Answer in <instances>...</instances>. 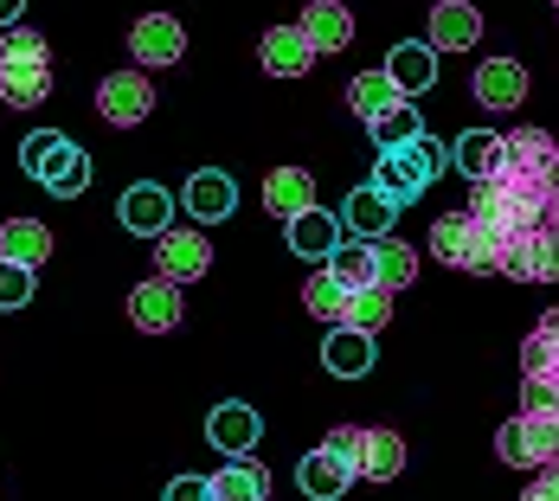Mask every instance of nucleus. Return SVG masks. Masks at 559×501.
<instances>
[{"instance_id":"7ed1b4c3","label":"nucleus","mask_w":559,"mask_h":501,"mask_svg":"<svg viewBox=\"0 0 559 501\" xmlns=\"http://www.w3.org/2000/svg\"><path fill=\"white\" fill-rule=\"evenodd\" d=\"M496 174L534 187V193H547V200H559V142L547 135V129H514V135H502V162H496Z\"/></svg>"},{"instance_id":"6e6552de","label":"nucleus","mask_w":559,"mask_h":501,"mask_svg":"<svg viewBox=\"0 0 559 501\" xmlns=\"http://www.w3.org/2000/svg\"><path fill=\"white\" fill-rule=\"evenodd\" d=\"M129 52H135V71H155V64H180L187 58V33L174 13H142L129 26Z\"/></svg>"},{"instance_id":"72a5a7b5","label":"nucleus","mask_w":559,"mask_h":501,"mask_svg":"<svg viewBox=\"0 0 559 501\" xmlns=\"http://www.w3.org/2000/svg\"><path fill=\"white\" fill-rule=\"evenodd\" d=\"M329 271H335L347 289H367V283H373V244H367V238H354V244H335Z\"/></svg>"},{"instance_id":"f704fd0d","label":"nucleus","mask_w":559,"mask_h":501,"mask_svg":"<svg viewBox=\"0 0 559 501\" xmlns=\"http://www.w3.org/2000/svg\"><path fill=\"white\" fill-rule=\"evenodd\" d=\"M64 148H71V135H58V129H33V135L20 142V167H26V174L39 180V174H46V167H52L58 155H64Z\"/></svg>"},{"instance_id":"f3484780","label":"nucleus","mask_w":559,"mask_h":501,"mask_svg":"<svg viewBox=\"0 0 559 501\" xmlns=\"http://www.w3.org/2000/svg\"><path fill=\"white\" fill-rule=\"evenodd\" d=\"M527 97V71H521V58H483L476 64V104H489V110H514Z\"/></svg>"},{"instance_id":"6ab92c4d","label":"nucleus","mask_w":559,"mask_h":501,"mask_svg":"<svg viewBox=\"0 0 559 501\" xmlns=\"http://www.w3.org/2000/svg\"><path fill=\"white\" fill-rule=\"evenodd\" d=\"M296 26H302V39H309L316 52H341V46L354 39V13H347L341 0H309Z\"/></svg>"},{"instance_id":"9b49d317","label":"nucleus","mask_w":559,"mask_h":501,"mask_svg":"<svg viewBox=\"0 0 559 501\" xmlns=\"http://www.w3.org/2000/svg\"><path fill=\"white\" fill-rule=\"evenodd\" d=\"M168 225H174V193L168 187L135 180V187L122 193V231H135V238H162Z\"/></svg>"},{"instance_id":"37998d69","label":"nucleus","mask_w":559,"mask_h":501,"mask_svg":"<svg viewBox=\"0 0 559 501\" xmlns=\"http://www.w3.org/2000/svg\"><path fill=\"white\" fill-rule=\"evenodd\" d=\"M554 7H559V0H554Z\"/></svg>"},{"instance_id":"58836bf2","label":"nucleus","mask_w":559,"mask_h":501,"mask_svg":"<svg viewBox=\"0 0 559 501\" xmlns=\"http://www.w3.org/2000/svg\"><path fill=\"white\" fill-rule=\"evenodd\" d=\"M521 501H559V463H547V469H534V489Z\"/></svg>"},{"instance_id":"e433bc0d","label":"nucleus","mask_w":559,"mask_h":501,"mask_svg":"<svg viewBox=\"0 0 559 501\" xmlns=\"http://www.w3.org/2000/svg\"><path fill=\"white\" fill-rule=\"evenodd\" d=\"M33 302V271L0 258V309H26Z\"/></svg>"},{"instance_id":"dca6fc26","label":"nucleus","mask_w":559,"mask_h":501,"mask_svg":"<svg viewBox=\"0 0 559 501\" xmlns=\"http://www.w3.org/2000/svg\"><path fill=\"white\" fill-rule=\"evenodd\" d=\"M283 225H289V251H296V258H309L316 271H322V264L335 258V244H341V219H329L322 206H309V213H296V219H283Z\"/></svg>"},{"instance_id":"b1692460","label":"nucleus","mask_w":559,"mask_h":501,"mask_svg":"<svg viewBox=\"0 0 559 501\" xmlns=\"http://www.w3.org/2000/svg\"><path fill=\"white\" fill-rule=\"evenodd\" d=\"M405 283H418V244H405V238H373V289H386L399 296Z\"/></svg>"},{"instance_id":"a19ab883","label":"nucleus","mask_w":559,"mask_h":501,"mask_svg":"<svg viewBox=\"0 0 559 501\" xmlns=\"http://www.w3.org/2000/svg\"><path fill=\"white\" fill-rule=\"evenodd\" d=\"M20 7L26 0H0V26H20Z\"/></svg>"},{"instance_id":"79ce46f5","label":"nucleus","mask_w":559,"mask_h":501,"mask_svg":"<svg viewBox=\"0 0 559 501\" xmlns=\"http://www.w3.org/2000/svg\"><path fill=\"white\" fill-rule=\"evenodd\" d=\"M547 225H554V231H559V200H554V213H547Z\"/></svg>"},{"instance_id":"393cba45","label":"nucleus","mask_w":559,"mask_h":501,"mask_svg":"<svg viewBox=\"0 0 559 501\" xmlns=\"http://www.w3.org/2000/svg\"><path fill=\"white\" fill-rule=\"evenodd\" d=\"M399 469H405V438H399V431H360V450H354V476L392 482Z\"/></svg>"},{"instance_id":"9d476101","label":"nucleus","mask_w":559,"mask_h":501,"mask_svg":"<svg viewBox=\"0 0 559 501\" xmlns=\"http://www.w3.org/2000/svg\"><path fill=\"white\" fill-rule=\"evenodd\" d=\"M206 438H213L219 456H251L258 438H264V418L245 398H225V405H213V418H206Z\"/></svg>"},{"instance_id":"a211bd4d","label":"nucleus","mask_w":559,"mask_h":501,"mask_svg":"<svg viewBox=\"0 0 559 501\" xmlns=\"http://www.w3.org/2000/svg\"><path fill=\"white\" fill-rule=\"evenodd\" d=\"M213 501H271V469L251 456H225L219 476H206Z\"/></svg>"},{"instance_id":"cd10ccee","label":"nucleus","mask_w":559,"mask_h":501,"mask_svg":"<svg viewBox=\"0 0 559 501\" xmlns=\"http://www.w3.org/2000/svg\"><path fill=\"white\" fill-rule=\"evenodd\" d=\"M450 162H456L463 180H489L496 162H502V135H496V129H469V135L450 142Z\"/></svg>"},{"instance_id":"4468645a","label":"nucleus","mask_w":559,"mask_h":501,"mask_svg":"<svg viewBox=\"0 0 559 501\" xmlns=\"http://www.w3.org/2000/svg\"><path fill=\"white\" fill-rule=\"evenodd\" d=\"M483 39V13L469 7V0H438L431 7V52H469Z\"/></svg>"},{"instance_id":"20e7f679","label":"nucleus","mask_w":559,"mask_h":501,"mask_svg":"<svg viewBox=\"0 0 559 501\" xmlns=\"http://www.w3.org/2000/svg\"><path fill=\"white\" fill-rule=\"evenodd\" d=\"M496 456L514 469H547L559 463V411H521L496 431Z\"/></svg>"},{"instance_id":"473e14b6","label":"nucleus","mask_w":559,"mask_h":501,"mask_svg":"<svg viewBox=\"0 0 559 501\" xmlns=\"http://www.w3.org/2000/svg\"><path fill=\"white\" fill-rule=\"evenodd\" d=\"M367 129H373V142H380V148H405L412 135H425V122H418V104H392V110H386V116H373Z\"/></svg>"},{"instance_id":"c9c22d12","label":"nucleus","mask_w":559,"mask_h":501,"mask_svg":"<svg viewBox=\"0 0 559 501\" xmlns=\"http://www.w3.org/2000/svg\"><path fill=\"white\" fill-rule=\"evenodd\" d=\"M0 64H52V52H46V39H39L33 26H7V39H0Z\"/></svg>"},{"instance_id":"ddd939ff","label":"nucleus","mask_w":559,"mask_h":501,"mask_svg":"<svg viewBox=\"0 0 559 501\" xmlns=\"http://www.w3.org/2000/svg\"><path fill=\"white\" fill-rule=\"evenodd\" d=\"M180 206H187L200 225H219V219H231V213H238V187H231V174H219V167H200V174L187 180Z\"/></svg>"},{"instance_id":"5701e85b","label":"nucleus","mask_w":559,"mask_h":501,"mask_svg":"<svg viewBox=\"0 0 559 501\" xmlns=\"http://www.w3.org/2000/svg\"><path fill=\"white\" fill-rule=\"evenodd\" d=\"M264 206H271L277 219L309 213V206H316V174H309V167H277V174H264Z\"/></svg>"},{"instance_id":"423d86ee","label":"nucleus","mask_w":559,"mask_h":501,"mask_svg":"<svg viewBox=\"0 0 559 501\" xmlns=\"http://www.w3.org/2000/svg\"><path fill=\"white\" fill-rule=\"evenodd\" d=\"M213 271V244H206V231H162L155 238V277L174 283V289H187V283H200Z\"/></svg>"},{"instance_id":"c85d7f7f","label":"nucleus","mask_w":559,"mask_h":501,"mask_svg":"<svg viewBox=\"0 0 559 501\" xmlns=\"http://www.w3.org/2000/svg\"><path fill=\"white\" fill-rule=\"evenodd\" d=\"M39 187H46L52 200H78V193L91 187V155H84V148L71 142V148H64V155H58V162L46 167V174H39Z\"/></svg>"},{"instance_id":"a878e982","label":"nucleus","mask_w":559,"mask_h":501,"mask_svg":"<svg viewBox=\"0 0 559 501\" xmlns=\"http://www.w3.org/2000/svg\"><path fill=\"white\" fill-rule=\"evenodd\" d=\"M0 258H7V264L39 271V264L52 258V231H46L39 219H7V225H0Z\"/></svg>"},{"instance_id":"2f4dec72","label":"nucleus","mask_w":559,"mask_h":501,"mask_svg":"<svg viewBox=\"0 0 559 501\" xmlns=\"http://www.w3.org/2000/svg\"><path fill=\"white\" fill-rule=\"evenodd\" d=\"M347 104H354V116H360V122H373V116H386L392 104H405V97L392 91L386 71H360V77L347 84Z\"/></svg>"},{"instance_id":"ea45409f","label":"nucleus","mask_w":559,"mask_h":501,"mask_svg":"<svg viewBox=\"0 0 559 501\" xmlns=\"http://www.w3.org/2000/svg\"><path fill=\"white\" fill-rule=\"evenodd\" d=\"M322 444L335 450V456H347V463H354V450H360V425H335V431H329Z\"/></svg>"},{"instance_id":"f8f14e48","label":"nucleus","mask_w":559,"mask_h":501,"mask_svg":"<svg viewBox=\"0 0 559 501\" xmlns=\"http://www.w3.org/2000/svg\"><path fill=\"white\" fill-rule=\"evenodd\" d=\"M347 482H354V463L335 456L329 444H316L302 463H296V489H302L309 501H341L347 496Z\"/></svg>"},{"instance_id":"aec40b11","label":"nucleus","mask_w":559,"mask_h":501,"mask_svg":"<svg viewBox=\"0 0 559 501\" xmlns=\"http://www.w3.org/2000/svg\"><path fill=\"white\" fill-rule=\"evenodd\" d=\"M258 58H264L271 77H302V71L316 64V46L302 39V26H271L264 46H258Z\"/></svg>"},{"instance_id":"f03ea898","label":"nucleus","mask_w":559,"mask_h":501,"mask_svg":"<svg viewBox=\"0 0 559 501\" xmlns=\"http://www.w3.org/2000/svg\"><path fill=\"white\" fill-rule=\"evenodd\" d=\"M521 411H559V309H547L521 347Z\"/></svg>"},{"instance_id":"1a4fd4ad","label":"nucleus","mask_w":559,"mask_h":501,"mask_svg":"<svg viewBox=\"0 0 559 501\" xmlns=\"http://www.w3.org/2000/svg\"><path fill=\"white\" fill-rule=\"evenodd\" d=\"M180 315H187V296H180L174 283L148 277V283L129 289V322H135L142 334H174L180 329Z\"/></svg>"},{"instance_id":"39448f33","label":"nucleus","mask_w":559,"mask_h":501,"mask_svg":"<svg viewBox=\"0 0 559 501\" xmlns=\"http://www.w3.org/2000/svg\"><path fill=\"white\" fill-rule=\"evenodd\" d=\"M431 251L444 258L450 271H496L502 264V244L469 219V213H444V219L431 225Z\"/></svg>"},{"instance_id":"412c9836","label":"nucleus","mask_w":559,"mask_h":501,"mask_svg":"<svg viewBox=\"0 0 559 501\" xmlns=\"http://www.w3.org/2000/svg\"><path fill=\"white\" fill-rule=\"evenodd\" d=\"M373 334H354V329H329V347H322V367L335 380H367L373 373Z\"/></svg>"},{"instance_id":"bb28decb","label":"nucleus","mask_w":559,"mask_h":501,"mask_svg":"<svg viewBox=\"0 0 559 501\" xmlns=\"http://www.w3.org/2000/svg\"><path fill=\"white\" fill-rule=\"evenodd\" d=\"M52 97V64H0V104L7 110H33Z\"/></svg>"},{"instance_id":"4c0bfd02","label":"nucleus","mask_w":559,"mask_h":501,"mask_svg":"<svg viewBox=\"0 0 559 501\" xmlns=\"http://www.w3.org/2000/svg\"><path fill=\"white\" fill-rule=\"evenodd\" d=\"M168 501H213V489H206V476H174Z\"/></svg>"},{"instance_id":"0eeeda50","label":"nucleus","mask_w":559,"mask_h":501,"mask_svg":"<svg viewBox=\"0 0 559 501\" xmlns=\"http://www.w3.org/2000/svg\"><path fill=\"white\" fill-rule=\"evenodd\" d=\"M97 110H104V122H116V129L148 122V110H155V84H148V71H110V77L97 84Z\"/></svg>"},{"instance_id":"c756f323","label":"nucleus","mask_w":559,"mask_h":501,"mask_svg":"<svg viewBox=\"0 0 559 501\" xmlns=\"http://www.w3.org/2000/svg\"><path fill=\"white\" fill-rule=\"evenodd\" d=\"M347 296H354V289H347V283H341L335 271H329V264H322V271L309 277V289H302V309H309L316 322L341 329V309H347Z\"/></svg>"},{"instance_id":"f257e3e1","label":"nucleus","mask_w":559,"mask_h":501,"mask_svg":"<svg viewBox=\"0 0 559 501\" xmlns=\"http://www.w3.org/2000/svg\"><path fill=\"white\" fill-rule=\"evenodd\" d=\"M438 174H444V142L425 129V135H412L405 148H380V155H373V180H367V187H373V193H386L392 206H412V200H418Z\"/></svg>"},{"instance_id":"7c9ffc66","label":"nucleus","mask_w":559,"mask_h":501,"mask_svg":"<svg viewBox=\"0 0 559 501\" xmlns=\"http://www.w3.org/2000/svg\"><path fill=\"white\" fill-rule=\"evenodd\" d=\"M392 322V296L386 289H373V283H367V289H354V296H347V309H341V329H354V334H380Z\"/></svg>"},{"instance_id":"4be33fe9","label":"nucleus","mask_w":559,"mask_h":501,"mask_svg":"<svg viewBox=\"0 0 559 501\" xmlns=\"http://www.w3.org/2000/svg\"><path fill=\"white\" fill-rule=\"evenodd\" d=\"M392 219H399V206H392L386 193H373V187H354V193H347V206H341V225H347L354 238H367V244H373V238H386Z\"/></svg>"},{"instance_id":"2eb2a0df","label":"nucleus","mask_w":559,"mask_h":501,"mask_svg":"<svg viewBox=\"0 0 559 501\" xmlns=\"http://www.w3.org/2000/svg\"><path fill=\"white\" fill-rule=\"evenodd\" d=\"M380 71L392 77V91L412 104V97H425V91L438 84V52H431V46H418V39H405V46H392V58L380 64Z\"/></svg>"}]
</instances>
